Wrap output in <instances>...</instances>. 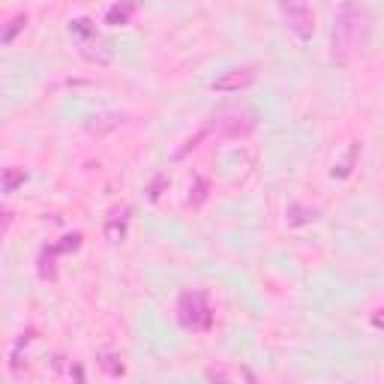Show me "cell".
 <instances>
[{
    "label": "cell",
    "mask_w": 384,
    "mask_h": 384,
    "mask_svg": "<svg viewBox=\"0 0 384 384\" xmlns=\"http://www.w3.org/2000/svg\"><path fill=\"white\" fill-rule=\"evenodd\" d=\"M369 37H372V13L357 0H345L336 9V21H333V60L340 66H348L366 51Z\"/></svg>",
    "instance_id": "1"
},
{
    "label": "cell",
    "mask_w": 384,
    "mask_h": 384,
    "mask_svg": "<svg viewBox=\"0 0 384 384\" xmlns=\"http://www.w3.org/2000/svg\"><path fill=\"white\" fill-rule=\"evenodd\" d=\"M177 321L186 331H207L213 324V309L205 291H184L177 297Z\"/></svg>",
    "instance_id": "2"
},
{
    "label": "cell",
    "mask_w": 384,
    "mask_h": 384,
    "mask_svg": "<svg viewBox=\"0 0 384 384\" xmlns=\"http://www.w3.org/2000/svg\"><path fill=\"white\" fill-rule=\"evenodd\" d=\"M279 9L286 15V25L288 30L295 33L297 39H309L312 30H315V15L307 0H279Z\"/></svg>",
    "instance_id": "3"
},
{
    "label": "cell",
    "mask_w": 384,
    "mask_h": 384,
    "mask_svg": "<svg viewBox=\"0 0 384 384\" xmlns=\"http://www.w3.org/2000/svg\"><path fill=\"white\" fill-rule=\"evenodd\" d=\"M255 78H258V66H252V63L234 66V70L222 72L219 78H213L210 90H219V94H241V90H246L255 82Z\"/></svg>",
    "instance_id": "4"
},
{
    "label": "cell",
    "mask_w": 384,
    "mask_h": 384,
    "mask_svg": "<svg viewBox=\"0 0 384 384\" xmlns=\"http://www.w3.org/2000/svg\"><path fill=\"white\" fill-rule=\"evenodd\" d=\"M127 229H129V207L123 205V207H115L105 217V225H103V231H105V241L108 243H120L123 237H127Z\"/></svg>",
    "instance_id": "5"
},
{
    "label": "cell",
    "mask_w": 384,
    "mask_h": 384,
    "mask_svg": "<svg viewBox=\"0 0 384 384\" xmlns=\"http://www.w3.org/2000/svg\"><path fill=\"white\" fill-rule=\"evenodd\" d=\"M135 9H139V0H117L115 6H108V13H105V25H111V27L129 25L132 15H135Z\"/></svg>",
    "instance_id": "6"
},
{
    "label": "cell",
    "mask_w": 384,
    "mask_h": 384,
    "mask_svg": "<svg viewBox=\"0 0 384 384\" xmlns=\"http://www.w3.org/2000/svg\"><path fill=\"white\" fill-rule=\"evenodd\" d=\"M58 246H45V250L39 252V276L42 279H58Z\"/></svg>",
    "instance_id": "7"
},
{
    "label": "cell",
    "mask_w": 384,
    "mask_h": 384,
    "mask_svg": "<svg viewBox=\"0 0 384 384\" xmlns=\"http://www.w3.org/2000/svg\"><path fill=\"white\" fill-rule=\"evenodd\" d=\"M315 217H319V210L315 207H300V205H291L288 207V213H286V222L295 229V225H307V222H312Z\"/></svg>",
    "instance_id": "8"
},
{
    "label": "cell",
    "mask_w": 384,
    "mask_h": 384,
    "mask_svg": "<svg viewBox=\"0 0 384 384\" xmlns=\"http://www.w3.org/2000/svg\"><path fill=\"white\" fill-rule=\"evenodd\" d=\"M99 366H103L111 378L127 376V366H123V360H120L115 352H103V354H99Z\"/></svg>",
    "instance_id": "9"
},
{
    "label": "cell",
    "mask_w": 384,
    "mask_h": 384,
    "mask_svg": "<svg viewBox=\"0 0 384 384\" xmlns=\"http://www.w3.org/2000/svg\"><path fill=\"white\" fill-rule=\"evenodd\" d=\"M33 333H37V331L30 327V331H25V333L18 336V343H15V348H13V376H21V352H25V348L30 345Z\"/></svg>",
    "instance_id": "10"
},
{
    "label": "cell",
    "mask_w": 384,
    "mask_h": 384,
    "mask_svg": "<svg viewBox=\"0 0 384 384\" xmlns=\"http://www.w3.org/2000/svg\"><path fill=\"white\" fill-rule=\"evenodd\" d=\"M27 180L25 174V168H6V174H4V192H15L21 184Z\"/></svg>",
    "instance_id": "11"
},
{
    "label": "cell",
    "mask_w": 384,
    "mask_h": 384,
    "mask_svg": "<svg viewBox=\"0 0 384 384\" xmlns=\"http://www.w3.org/2000/svg\"><path fill=\"white\" fill-rule=\"evenodd\" d=\"M205 198H207V180L205 177H198L196 180V186L189 189V205H205Z\"/></svg>",
    "instance_id": "12"
},
{
    "label": "cell",
    "mask_w": 384,
    "mask_h": 384,
    "mask_svg": "<svg viewBox=\"0 0 384 384\" xmlns=\"http://www.w3.org/2000/svg\"><path fill=\"white\" fill-rule=\"evenodd\" d=\"M27 25V15H15L13 21H9V27L6 30H0V42H13L15 39V33L21 30V27H25Z\"/></svg>",
    "instance_id": "13"
},
{
    "label": "cell",
    "mask_w": 384,
    "mask_h": 384,
    "mask_svg": "<svg viewBox=\"0 0 384 384\" xmlns=\"http://www.w3.org/2000/svg\"><path fill=\"white\" fill-rule=\"evenodd\" d=\"M70 33L75 39H82V37H87V33H96V27H94V21L90 18H75L70 25Z\"/></svg>",
    "instance_id": "14"
},
{
    "label": "cell",
    "mask_w": 384,
    "mask_h": 384,
    "mask_svg": "<svg viewBox=\"0 0 384 384\" xmlns=\"http://www.w3.org/2000/svg\"><path fill=\"white\" fill-rule=\"evenodd\" d=\"M54 246H58V252H60V255H63V252H75L78 246H82V234L72 231V234L60 237V243H54Z\"/></svg>",
    "instance_id": "15"
},
{
    "label": "cell",
    "mask_w": 384,
    "mask_h": 384,
    "mask_svg": "<svg viewBox=\"0 0 384 384\" xmlns=\"http://www.w3.org/2000/svg\"><path fill=\"white\" fill-rule=\"evenodd\" d=\"M165 184H168V177H165V174H156V177H153V184H151V189H148V198H151V201L160 198V192H162Z\"/></svg>",
    "instance_id": "16"
},
{
    "label": "cell",
    "mask_w": 384,
    "mask_h": 384,
    "mask_svg": "<svg viewBox=\"0 0 384 384\" xmlns=\"http://www.w3.org/2000/svg\"><path fill=\"white\" fill-rule=\"evenodd\" d=\"M9 225H13V210H9V207H0V241L6 237Z\"/></svg>",
    "instance_id": "17"
}]
</instances>
